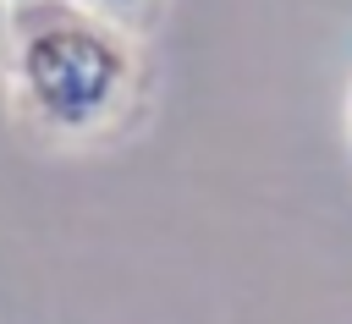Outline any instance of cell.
Wrapping results in <instances>:
<instances>
[{
  "label": "cell",
  "instance_id": "obj_3",
  "mask_svg": "<svg viewBox=\"0 0 352 324\" xmlns=\"http://www.w3.org/2000/svg\"><path fill=\"white\" fill-rule=\"evenodd\" d=\"M346 148H352V110H346Z\"/></svg>",
  "mask_w": 352,
  "mask_h": 324
},
{
  "label": "cell",
  "instance_id": "obj_2",
  "mask_svg": "<svg viewBox=\"0 0 352 324\" xmlns=\"http://www.w3.org/2000/svg\"><path fill=\"white\" fill-rule=\"evenodd\" d=\"M77 5H88V11H99V16H110V22H121L126 33L154 11V0H77Z\"/></svg>",
  "mask_w": 352,
  "mask_h": 324
},
{
  "label": "cell",
  "instance_id": "obj_1",
  "mask_svg": "<svg viewBox=\"0 0 352 324\" xmlns=\"http://www.w3.org/2000/svg\"><path fill=\"white\" fill-rule=\"evenodd\" d=\"M6 77L33 132L104 137L138 99V44L121 22L77 0H28L6 11Z\"/></svg>",
  "mask_w": 352,
  "mask_h": 324
},
{
  "label": "cell",
  "instance_id": "obj_4",
  "mask_svg": "<svg viewBox=\"0 0 352 324\" xmlns=\"http://www.w3.org/2000/svg\"><path fill=\"white\" fill-rule=\"evenodd\" d=\"M0 5H6V11H11V5H28V0H0Z\"/></svg>",
  "mask_w": 352,
  "mask_h": 324
}]
</instances>
